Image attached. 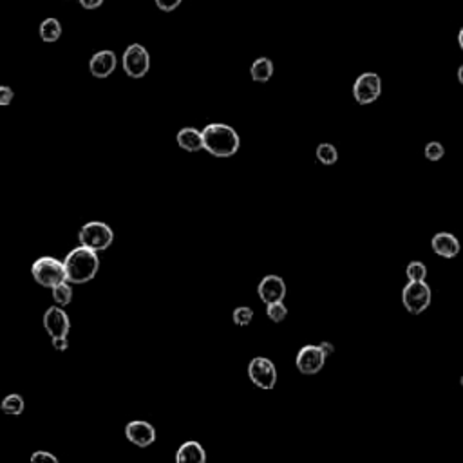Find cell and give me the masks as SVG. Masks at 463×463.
<instances>
[{
  "label": "cell",
  "mask_w": 463,
  "mask_h": 463,
  "mask_svg": "<svg viewBox=\"0 0 463 463\" xmlns=\"http://www.w3.org/2000/svg\"><path fill=\"white\" fill-rule=\"evenodd\" d=\"M433 290L426 281H409L402 290V304L409 313L420 315L431 306Z\"/></svg>",
  "instance_id": "277c9868"
},
{
  "label": "cell",
  "mask_w": 463,
  "mask_h": 463,
  "mask_svg": "<svg viewBox=\"0 0 463 463\" xmlns=\"http://www.w3.org/2000/svg\"><path fill=\"white\" fill-rule=\"evenodd\" d=\"M317 160L322 165H335L338 161V151L331 144H320L317 147Z\"/></svg>",
  "instance_id": "44dd1931"
},
{
  "label": "cell",
  "mask_w": 463,
  "mask_h": 463,
  "mask_svg": "<svg viewBox=\"0 0 463 463\" xmlns=\"http://www.w3.org/2000/svg\"><path fill=\"white\" fill-rule=\"evenodd\" d=\"M53 290V300H55L58 306H68V304H71L72 300V288H71V282L69 281H63L60 282V284H56V286L51 288Z\"/></svg>",
  "instance_id": "d6986e66"
},
{
  "label": "cell",
  "mask_w": 463,
  "mask_h": 463,
  "mask_svg": "<svg viewBox=\"0 0 463 463\" xmlns=\"http://www.w3.org/2000/svg\"><path fill=\"white\" fill-rule=\"evenodd\" d=\"M250 75H252L253 82H268L272 76H274V63L269 58H257L255 62L252 63V68H250Z\"/></svg>",
  "instance_id": "e0dca14e"
},
{
  "label": "cell",
  "mask_w": 463,
  "mask_h": 463,
  "mask_svg": "<svg viewBox=\"0 0 463 463\" xmlns=\"http://www.w3.org/2000/svg\"><path fill=\"white\" fill-rule=\"evenodd\" d=\"M24 398L20 395H8L0 404V409L4 411L6 414H13V417H18V414L24 413Z\"/></svg>",
  "instance_id": "ffe728a7"
},
{
  "label": "cell",
  "mask_w": 463,
  "mask_h": 463,
  "mask_svg": "<svg viewBox=\"0 0 463 463\" xmlns=\"http://www.w3.org/2000/svg\"><path fill=\"white\" fill-rule=\"evenodd\" d=\"M405 275L409 281H426L427 279V266L420 261L409 262L405 266Z\"/></svg>",
  "instance_id": "7402d4cb"
},
{
  "label": "cell",
  "mask_w": 463,
  "mask_h": 463,
  "mask_svg": "<svg viewBox=\"0 0 463 463\" xmlns=\"http://www.w3.org/2000/svg\"><path fill=\"white\" fill-rule=\"evenodd\" d=\"M458 82L463 85V65H459L458 68Z\"/></svg>",
  "instance_id": "d6a6232c"
},
{
  "label": "cell",
  "mask_w": 463,
  "mask_h": 463,
  "mask_svg": "<svg viewBox=\"0 0 463 463\" xmlns=\"http://www.w3.org/2000/svg\"><path fill=\"white\" fill-rule=\"evenodd\" d=\"M44 328L49 333L51 338L68 337L71 322H69V315L63 312L62 306H53L44 313Z\"/></svg>",
  "instance_id": "30bf717a"
},
{
  "label": "cell",
  "mask_w": 463,
  "mask_h": 463,
  "mask_svg": "<svg viewBox=\"0 0 463 463\" xmlns=\"http://www.w3.org/2000/svg\"><path fill=\"white\" fill-rule=\"evenodd\" d=\"M125 434L138 447H148L156 442V429L144 420L129 421L125 426Z\"/></svg>",
  "instance_id": "7c38bea8"
},
{
  "label": "cell",
  "mask_w": 463,
  "mask_h": 463,
  "mask_svg": "<svg viewBox=\"0 0 463 463\" xmlns=\"http://www.w3.org/2000/svg\"><path fill=\"white\" fill-rule=\"evenodd\" d=\"M151 68L148 51L139 44H132L123 53V69L131 78H144Z\"/></svg>",
  "instance_id": "ba28073f"
},
{
  "label": "cell",
  "mask_w": 463,
  "mask_h": 463,
  "mask_svg": "<svg viewBox=\"0 0 463 463\" xmlns=\"http://www.w3.org/2000/svg\"><path fill=\"white\" fill-rule=\"evenodd\" d=\"M31 275L37 281V284L44 288H53L60 282L68 281L65 275V266L63 261H58L55 257H40L31 266Z\"/></svg>",
  "instance_id": "3957f363"
},
{
  "label": "cell",
  "mask_w": 463,
  "mask_h": 463,
  "mask_svg": "<svg viewBox=\"0 0 463 463\" xmlns=\"http://www.w3.org/2000/svg\"><path fill=\"white\" fill-rule=\"evenodd\" d=\"M78 241H80V244L87 246V248L101 252V250H107L113 244L114 231L109 224L101 223V221H91V223H85L80 228Z\"/></svg>",
  "instance_id": "5b68a950"
},
{
  "label": "cell",
  "mask_w": 463,
  "mask_h": 463,
  "mask_svg": "<svg viewBox=\"0 0 463 463\" xmlns=\"http://www.w3.org/2000/svg\"><path fill=\"white\" fill-rule=\"evenodd\" d=\"M259 297L265 304L279 303V300H284L286 297V282L282 281L279 275H266L261 282H259Z\"/></svg>",
  "instance_id": "8fae6325"
},
{
  "label": "cell",
  "mask_w": 463,
  "mask_h": 463,
  "mask_svg": "<svg viewBox=\"0 0 463 463\" xmlns=\"http://www.w3.org/2000/svg\"><path fill=\"white\" fill-rule=\"evenodd\" d=\"M53 345H55V350L65 351L69 348L68 337H56V338H53Z\"/></svg>",
  "instance_id": "f1b7e54d"
},
{
  "label": "cell",
  "mask_w": 463,
  "mask_h": 463,
  "mask_svg": "<svg viewBox=\"0 0 463 463\" xmlns=\"http://www.w3.org/2000/svg\"><path fill=\"white\" fill-rule=\"evenodd\" d=\"M60 37H62V25L56 18H46L40 24V38L44 42H56Z\"/></svg>",
  "instance_id": "ac0fdd59"
},
{
  "label": "cell",
  "mask_w": 463,
  "mask_h": 463,
  "mask_svg": "<svg viewBox=\"0 0 463 463\" xmlns=\"http://www.w3.org/2000/svg\"><path fill=\"white\" fill-rule=\"evenodd\" d=\"M443 156H445V148L440 141H429L426 145V158L429 161H440Z\"/></svg>",
  "instance_id": "d4e9b609"
},
{
  "label": "cell",
  "mask_w": 463,
  "mask_h": 463,
  "mask_svg": "<svg viewBox=\"0 0 463 463\" xmlns=\"http://www.w3.org/2000/svg\"><path fill=\"white\" fill-rule=\"evenodd\" d=\"M177 145L186 152H198L203 148V132L194 127H185L177 132Z\"/></svg>",
  "instance_id": "2e32d148"
},
{
  "label": "cell",
  "mask_w": 463,
  "mask_h": 463,
  "mask_svg": "<svg viewBox=\"0 0 463 463\" xmlns=\"http://www.w3.org/2000/svg\"><path fill=\"white\" fill-rule=\"evenodd\" d=\"M31 462H33V463H40V462L58 463V459H56V456H53V455H51V452H46V451H38V452H34L33 456H31Z\"/></svg>",
  "instance_id": "4316f807"
},
{
  "label": "cell",
  "mask_w": 463,
  "mask_h": 463,
  "mask_svg": "<svg viewBox=\"0 0 463 463\" xmlns=\"http://www.w3.org/2000/svg\"><path fill=\"white\" fill-rule=\"evenodd\" d=\"M458 46H459V49L463 51V27L459 30V33H458Z\"/></svg>",
  "instance_id": "1f68e13d"
},
{
  "label": "cell",
  "mask_w": 463,
  "mask_h": 463,
  "mask_svg": "<svg viewBox=\"0 0 463 463\" xmlns=\"http://www.w3.org/2000/svg\"><path fill=\"white\" fill-rule=\"evenodd\" d=\"M203 148L215 158L234 156L241 147V138L230 125L210 123L203 129Z\"/></svg>",
  "instance_id": "7a4b0ae2"
},
{
  "label": "cell",
  "mask_w": 463,
  "mask_h": 463,
  "mask_svg": "<svg viewBox=\"0 0 463 463\" xmlns=\"http://www.w3.org/2000/svg\"><path fill=\"white\" fill-rule=\"evenodd\" d=\"M326 355L324 351L320 350V345L307 344L304 348H300V351L297 353L295 358V366L297 369L303 373V375H317L326 364Z\"/></svg>",
  "instance_id": "9c48e42d"
},
{
  "label": "cell",
  "mask_w": 463,
  "mask_h": 463,
  "mask_svg": "<svg viewBox=\"0 0 463 463\" xmlns=\"http://www.w3.org/2000/svg\"><path fill=\"white\" fill-rule=\"evenodd\" d=\"M13 96H15V93H13V89L8 87V85H0V106H9L13 101Z\"/></svg>",
  "instance_id": "484cf974"
},
{
  "label": "cell",
  "mask_w": 463,
  "mask_h": 463,
  "mask_svg": "<svg viewBox=\"0 0 463 463\" xmlns=\"http://www.w3.org/2000/svg\"><path fill=\"white\" fill-rule=\"evenodd\" d=\"M231 319H234V324H236V326H248L250 322H252V319H253L252 307H248V306L236 307V310H234V315H231Z\"/></svg>",
  "instance_id": "cb8c5ba5"
},
{
  "label": "cell",
  "mask_w": 463,
  "mask_h": 463,
  "mask_svg": "<svg viewBox=\"0 0 463 463\" xmlns=\"http://www.w3.org/2000/svg\"><path fill=\"white\" fill-rule=\"evenodd\" d=\"M266 315H268V319L272 320V322H282V320L288 317V307L284 306L282 300L266 304Z\"/></svg>",
  "instance_id": "603a6c76"
},
{
  "label": "cell",
  "mask_w": 463,
  "mask_h": 463,
  "mask_svg": "<svg viewBox=\"0 0 463 463\" xmlns=\"http://www.w3.org/2000/svg\"><path fill=\"white\" fill-rule=\"evenodd\" d=\"M116 65H118L116 55H114L113 51L106 49L93 55V58L89 62V71H91L94 78H107V76L113 75Z\"/></svg>",
  "instance_id": "4fadbf2b"
},
{
  "label": "cell",
  "mask_w": 463,
  "mask_h": 463,
  "mask_svg": "<svg viewBox=\"0 0 463 463\" xmlns=\"http://www.w3.org/2000/svg\"><path fill=\"white\" fill-rule=\"evenodd\" d=\"M431 248L436 255L443 257V259H452V257L458 255L462 246H459V241L456 236H452L449 231H438L431 239Z\"/></svg>",
  "instance_id": "5bb4252c"
},
{
  "label": "cell",
  "mask_w": 463,
  "mask_h": 463,
  "mask_svg": "<svg viewBox=\"0 0 463 463\" xmlns=\"http://www.w3.org/2000/svg\"><path fill=\"white\" fill-rule=\"evenodd\" d=\"M382 94V78L376 72H362L353 84V96L360 106H369Z\"/></svg>",
  "instance_id": "8992f818"
},
{
  "label": "cell",
  "mask_w": 463,
  "mask_h": 463,
  "mask_svg": "<svg viewBox=\"0 0 463 463\" xmlns=\"http://www.w3.org/2000/svg\"><path fill=\"white\" fill-rule=\"evenodd\" d=\"M459 383H462V388H463V376H462V380H459Z\"/></svg>",
  "instance_id": "836d02e7"
},
{
  "label": "cell",
  "mask_w": 463,
  "mask_h": 463,
  "mask_svg": "<svg viewBox=\"0 0 463 463\" xmlns=\"http://www.w3.org/2000/svg\"><path fill=\"white\" fill-rule=\"evenodd\" d=\"M80 4L85 9H96L103 4V0H80Z\"/></svg>",
  "instance_id": "f546056e"
},
{
  "label": "cell",
  "mask_w": 463,
  "mask_h": 463,
  "mask_svg": "<svg viewBox=\"0 0 463 463\" xmlns=\"http://www.w3.org/2000/svg\"><path fill=\"white\" fill-rule=\"evenodd\" d=\"M183 0H156V6L161 11H174Z\"/></svg>",
  "instance_id": "83f0119b"
},
{
  "label": "cell",
  "mask_w": 463,
  "mask_h": 463,
  "mask_svg": "<svg viewBox=\"0 0 463 463\" xmlns=\"http://www.w3.org/2000/svg\"><path fill=\"white\" fill-rule=\"evenodd\" d=\"M248 376L257 388L269 389L275 388L277 383V369H275V364L265 357H255L252 362L248 364Z\"/></svg>",
  "instance_id": "52a82bcc"
},
{
  "label": "cell",
  "mask_w": 463,
  "mask_h": 463,
  "mask_svg": "<svg viewBox=\"0 0 463 463\" xmlns=\"http://www.w3.org/2000/svg\"><path fill=\"white\" fill-rule=\"evenodd\" d=\"M63 266H65V275L71 284H85V282L93 281L94 275L98 274L100 259H98L96 250L80 244L78 248L68 253Z\"/></svg>",
  "instance_id": "6da1fadb"
},
{
  "label": "cell",
  "mask_w": 463,
  "mask_h": 463,
  "mask_svg": "<svg viewBox=\"0 0 463 463\" xmlns=\"http://www.w3.org/2000/svg\"><path fill=\"white\" fill-rule=\"evenodd\" d=\"M320 350H322V351H324V355H326V357H329V355H333V353H335V345H333L331 344V342H320Z\"/></svg>",
  "instance_id": "4dcf8cb0"
},
{
  "label": "cell",
  "mask_w": 463,
  "mask_h": 463,
  "mask_svg": "<svg viewBox=\"0 0 463 463\" xmlns=\"http://www.w3.org/2000/svg\"><path fill=\"white\" fill-rule=\"evenodd\" d=\"M177 463H205L207 462V452L198 442H185L176 452Z\"/></svg>",
  "instance_id": "9a60e30c"
}]
</instances>
